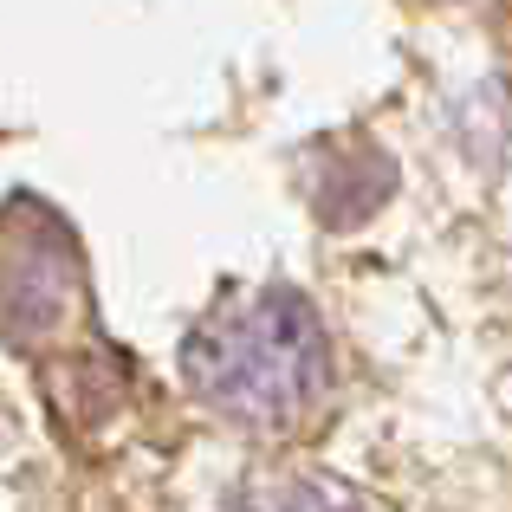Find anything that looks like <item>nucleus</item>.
Here are the masks:
<instances>
[{"label": "nucleus", "mask_w": 512, "mask_h": 512, "mask_svg": "<svg viewBox=\"0 0 512 512\" xmlns=\"http://www.w3.org/2000/svg\"><path fill=\"white\" fill-rule=\"evenodd\" d=\"M182 370L201 402L247 428H286L325 389V331L286 286H260L214 305L182 344Z\"/></svg>", "instance_id": "1"}, {"label": "nucleus", "mask_w": 512, "mask_h": 512, "mask_svg": "<svg viewBox=\"0 0 512 512\" xmlns=\"http://www.w3.org/2000/svg\"><path fill=\"white\" fill-rule=\"evenodd\" d=\"M396 188V169L376 143H357V150H325L318 163V182H312V208L325 227H357L376 201Z\"/></svg>", "instance_id": "2"}, {"label": "nucleus", "mask_w": 512, "mask_h": 512, "mask_svg": "<svg viewBox=\"0 0 512 512\" xmlns=\"http://www.w3.org/2000/svg\"><path fill=\"white\" fill-rule=\"evenodd\" d=\"M240 512H363V506L344 500V493H331V487H318V480H286V487L253 493Z\"/></svg>", "instance_id": "3"}]
</instances>
